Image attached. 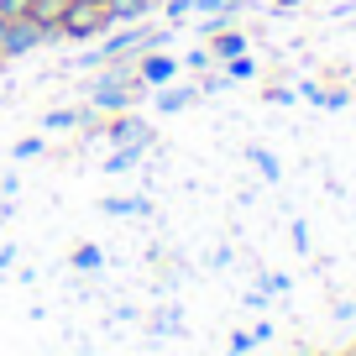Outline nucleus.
<instances>
[{"label":"nucleus","mask_w":356,"mask_h":356,"mask_svg":"<svg viewBox=\"0 0 356 356\" xmlns=\"http://www.w3.org/2000/svg\"><path fill=\"white\" fill-rule=\"evenodd\" d=\"M105 11H111V16H142L147 0H105Z\"/></svg>","instance_id":"f03ea898"},{"label":"nucleus","mask_w":356,"mask_h":356,"mask_svg":"<svg viewBox=\"0 0 356 356\" xmlns=\"http://www.w3.org/2000/svg\"><path fill=\"white\" fill-rule=\"evenodd\" d=\"M0 42H6V16H0Z\"/></svg>","instance_id":"20e7f679"},{"label":"nucleus","mask_w":356,"mask_h":356,"mask_svg":"<svg viewBox=\"0 0 356 356\" xmlns=\"http://www.w3.org/2000/svg\"><path fill=\"white\" fill-rule=\"evenodd\" d=\"M32 11V0H0V16H6V22H11V16H26Z\"/></svg>","instance_id":"7ed1b4c3"},{"label":"nucleus","mask_w":356,"mask_h":356,"mask_svg":"<svg viewBox=\"0 0 356 356\" xmlns=\"http://www.w3.org/2000/svg\"><path fill=\"white\" fill-rule=\"evenodd\" d=\"M105 22H111V11H105V0H74V6H68V22H63V32L84 37V32H100Z\"/></svg>","instance_id":"f257e3e1"}]
</instances>
